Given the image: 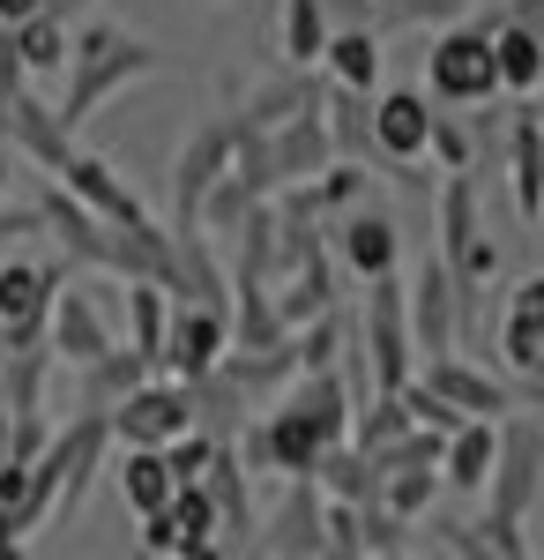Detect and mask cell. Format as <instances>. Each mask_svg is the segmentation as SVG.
<instances>
[{
    "mask_svg": "<svg viewBox=\"0 0 544 560\" xmlns=\"http://www.w3.org/2000/svg\"><path fill=\"white\" fill-rule=\"evenodd\" d=\"M314 97H321V83H314V68H292V60H284L276 75H261V83L247 90V105H239L232 120H239V128H276L284 113H298V105H314Z\"/></svg>",
    "mask_w": 544,
    "mask_h": 560,
    "instance_id": "cell-25",
    "label": "cell"
},
{
    "mask_svg": "<svg viewBox=\"0 0 544 560\" xmlns=\"http://www.w3.org/2000/svg\"><path fill=\"white\" fill-rule=\"evenodd\" d=\"M224 165H232V113L202 120V128L179 142V158H172V224L165 232H202V195L224 179Z\"/></svg>",
    "mask_w": 544,
    "mask_h": 560,
    "instance_id": "cell-7",
    "label": "cell"
},
{
    "mask_svg": "<svg viewBox=\"0 0 544 560\" xmlns=\"http://www.w3.org/2000/svg\"><path fill=\"white\" fill-rule=\"evenodd\" d=\"M31 8H38V0H0V23H23Z\"/></svg>",
    "mask_w": 544,
    "mask_h": 560,
    "instance_id": "cell-36",
    "label": "cell"
},
{
    "mask_svg": "<svg viewBox=\"0 0 544 560\" xmlns=\"http://www.w3.org/2000/svg\"><path fill=\"white\" fill-rule=\"evenodd\" d=\"M425 120H433L425 90H374L366 97V158L388 165V179H403L411 195L433 187V173H411V165H425Z\"/></svg>",
    "mask_w": 544,
    "mask_h": 560,
    "instance_id": "cell-5",
    "label": "cell"
},
{
    "mask_svg": "<svg viewBox=\"0 0 544 560\" xmlns=\"http://www.w3.org/2000/svg\"><path fill=\"white\" fill-rule=\"evenodd\" d=\"M314 68H329V83L343 90H380V31L374 23H329V45Z\"/></svg>",
    "mask_w": 544,
    "mask_h": 560,
    "instance_id": "cell-24",
    "label": "cell"
},
{
    "mask_svg": "<svg viewBox=\"0 0 544 560\" xmlns=\"http://www.w3.org/2000/svg\"><path fill=\"white\" fill-rule=\"evenodd\" d=\"M329 158H335V142H329V120H321V97L298 105V113H284V120L269 128V173H276V187L314 179Z\"/></svg>",
    "mask_w": 544,
    "mask_h": 560,
    "instance_id": "cell-17",
    "label": "cell"
},
{
    "mask_svg": "<svg viewBox=\"0 0 544 560\" xmlns=\"http://www.w3.org/2000/svg\"><path fill=\"white\" fill-rule=\"evenodd\" d=\"M321 433L306 427L298 411H284V404H269L261 419L247 427V464L253 471H284V478H314V464H321Z\"/></svg>",
    "mask_w": 544,
    "mask_h": 560,
    "instance_id": "cell-14",
    "label": "cell"
},
{
    "mask_svg": "<svg viewBox=\"0 0 544 560\" xmlns=\"http://www.w3.org/2000/svg\"><path fill=\"white\" fill-rule=\"evenodd\" d=\"M321 45H329V0H284L276 8V52L292 68H314Z\"/></svg>",
    "mask_w": 544,
    "mask_h": 560,
    "instance_id": "cell-32",
    "label": "cell"
},
{
    "mask_svg": "<svg viewBox=\"0 0 544 560\" xmlns=\"http://www.w3.org/2000/svg\"><path fill=\"white\" fill-rule=\"evenodd\" d=\"M75 374H83V388H75V411H113V404H120L127 388L142 382V374H157V366H150L142 351L113 345V351H97V359H83Z\"/></svg>",
    "mask_w": 544,
    "mask_h": 560,
    "instance_id": "cell-27",
    "label": "cell"
},
{
    "mask_svg": "<svg viewBox=\"0 0 544 560\" xmlns=\"http://www.w3.org/2000/svg\"><path fill=\"white\" fill-rule=\"evenodd\" d=\"M493 75L507 97H537L544 83V31L537 23H500L493 31Z\"/></svg>",
    "mask_w": 544,
    "mask_h": 560,
    "instance_id": "cell-26",
    "label": "cell"
},
{
    "mask_svg": "<svg viewBox=\"0 0 544 560\" xmlns=\"http://www.w3.org/2000/svg\"><path fill=\"white\" fill-rule=\"evenodd\" d=\"M247 546H253V553H269V560L321 553V486H314V478H292L284 501H276V516H269V530H253Z\"/></svg>",
    "mask_w": 544,
    "mask_h": 560,
    "instance_id": "cell-18",
    "label": "cell"
},
{
    "mask_svg": "<svg viewBox=\"0 0 544 560\" xmlns=\"http://www.w3.org/2000/svg\"><path fill=\"white\" fill-rule=\"evenodd\" d=\"M380 471V509L403 523H425L433 516V501H440V464H374Z\"/></svg>",
    "mask_w": 544,
    "mask_h": 560,
    "instance_id": "cell-29",
    "label": "cell"
},
{
    "mask_svg": "<svg viewBox=\"0 0 544 560\" xmlns=\"http://www.w3.org/2000/svg\"><path fill=\"white\" fill-rule=\"evenodd\" d=\"M507 179H515V210L522 224L544 217V128H537V105L515 97V120H507Z\"/></svg>",
    "mask_w": 544,
    "mask_h": 560,
    "instance_id": "cell-22",
    "label": "cell"
},
{
    "mask_svg": "<svg viewBox=\"0 0 544 560\" xmlns=\"http://www.w3.org/2000/svg\"><path fill=\"white\" fill-rule=\"evenodd\" d=\"M425 97H433V105H493V97H500L493 31H477L470 15L440 23V38L425 45Z\"/></svg>",
    "mask_w": 544,
    "mask_h": 560,
    "instance_id": "cell-4",
    "label": "cell"
},
{
    "mask_svg": "<svg viewBox=\"0 0 544 560\" xmlns=\"http://www.w3.org/2000/svg\"><path fill=\"white\" fill-rule=\"evenodd\" d=\"M157 68H165V45L127 38V31H113V23H83V31H68V60H60L68 90H60L52 120H60L68 135H83L90 113H105L127 83L157 75Z\"/></svg>",
    "mask_w": 544,
    "mask_h": 560,
    "instance_id": "cell-1",
    "label": "cell"
},
{
    "mask_svg": "<svg viewBox=\"0 0 544 560\" xmlns=\"http://www.w3.org/2000/svg\"><path fill=\"white\" fill-rule=\"evenodd\" d=\"M60 277H68V261H8L0 255V345L8 351L45 345V314H52Z\"/></svg>",
    "mask_w": 544,
    "mask_h": 560,
    "instance_id": "cell-12",
    "label": "cell"
},
{
    "mask_svg": "<svg viewBox=\"0 0 544 560\" xmlns=\"http://www.w3.org/2000/svg\"><path fill=\"white\" fill-rule=\"evenodd\" d=\"M187 427H194V411H187V388L172 382V374H142V382L105 411L113 448H165L172 433H187Z\"/></svg>",
    "mask_w": 544,
    "mask_h": 560,
    "instance_id": "cell-6",
    "label": "cell"
},
{
    "mask_svg": "<svg viewBox=\"0 0 544 560\" xmlns=\"http://www.w3.org/2000/svg\"><path fill=\"white\" fill-rule=\"evenodd\" d=\"M165 306H172V292L142 284V277H127V284H120V329H127V351H142L150 366H157V345H165Z\"/></svg>",
    "mask_w": 544,
    "mask_h": 560,
    "instance_id": "cell-31",
    "label": "cell"
},
{
    "mask_svg": "<svg viewBox=\"0 0 544 560\" xmlns=\"http://www.w3.org/2000/svg\"><path fill=\"white\" fill-rule=\"evenodd\" d=\"M485 516L493 523H530L544 501V427L530 404H515L500 419V441H493V471L477 486Z\"/></svg>",
    "mask_w": 544,
    "mask_h": 560,
    "instance_id": "cell-2",
    "label": "cell"
},
{
    "mask_svg": "<svg viewBox=\"0 0 544 560\" xmlns=\"http://www.w3.org/2000/svg\"><path fill=\"white\" fill-rule=\"evenodd\" d=\"M105 464H113V478H120V501H127V516H150V509H165V501H172L165 448H113Z\"/></svg>",
    "mask_w": 544,
    "mask_h": 560,
    "instance_id": "cell-28",
    "label": "cell"
},
{
    "mask_svg": "<svg viewBox=\"0 0 544 560\" xmlns=\"http://www.w3.org/2000/svg\"><path fill=\"white\" fill-rule=\"evenodd\" d=\"M120 345V277H97L90 269V284H68L60 277V292H52V314H45V351H60L68 366H83L97 351Z\"/></svg>",
    "mask_w": 544,
    "mask_h": 560,
    "instance_id": "cell-3",
    "label": "cell"
},
{
    "mask_svg": "<svg viewBox=\"0 0 544 560\" xmlns=\"http://www.w3.org/2000/svg\"><path fill=\"white\" fill-rule=\"evenodd\" d=\"M0 456H8V404H0Z\"/></svg>",
    "mask_w": 544,
    "mask_h": 560,
    "instance_id": "cell-38",
    "label": "cell"
},
{
    "mask_svg": "<svg viewBox=\"0 0 544 560\" xmlns=\"http://www.w3.org/2000/svg\"><path fill=\"white\" fill-rule=\"evenodd\" d=\"M0 255H8V240H0Z\"/></svg>",
    "mask_w": 544,
    "mask_h": 560,
    "instance_id": "cell-39",
    "label": "cell"
},
{
    "mask_svg": "<svg viewBox=\"0 0 544 560\" xmlns=\"http://www.w3.org/2000/svg\"><path fill=\"white\" fill-rule=\"evenodd\" d=\"M470 0H366L374 31H418V23H456Z\"/></svg>",
    "mask_w": 544,
    "mask_h": 560,
    "instance_id": "cell-34",
    "label": "cell"
},
{
    "mask_svg": "<svg viewBox=\"0 0 544 560\" xmlns=\"http://www.w3.org/2000/svg\"><path fill=\"white\" fill-rule=\"evenodd\" d=\"M232 351V314L210 300H172L165 306V345H157V374L187 382V374H210L216 359Z\"/></svg>",
    "mask_w": 544,
    "mask_h": 560,
    "instance_id": "cell-9",
    "label": "cell"
},
{
    "mask_svg": "<svg viewBox=\"0 0 544 560\" xmlns=\"http://www.w3.org/2000/svg\"><path fill=\"white\" fill-rule=\"evenodd\" d=\"M52 456H60V493H52V523L75 516L90 501V478L105 471V456H113V433H105V411H75L68 433H52Z\"/></svg>",
    "mask_w": 544,
    "mask_h": 560,
    "instance_id": "cell-13",
    "label": "cell"
},
{
    "mask_svg": "<svg viewBox=\"0 0 544 560\" xmlns=\"http://www.w3.org/2000/svg\"><path fill=\"white\" fill-rule=\"evenodd\" d=\"M52 179H60L90 217H105V224H134V217H150V210H142V195H134L105 158H90V150H68V165H60Z\"/></svg>",
    "mask_w": 544,
    "mask_h": 560,
    "instance_id": "cell-21",
    "label": "cell"
},
{
    "mask_svg": "<svg viewBox=\"0 0 544 560\" xmlns=\"http://www.w3.org/2000/svg\"><path fill=\"white\" fill-rule=\"evenodd\" d=\"M418 382L448 404V411H462V419H507L515 404H537V388L522 382H500V374H485V366H470L462 351H440V359H418Z\"/></svg>",
    "mask_w": 544,
    "mask_h": 560,
    "instance_id": "cell-8",
    "label": "cell"
},
{
    "mask_svg": "<svg viewBox=\"0 0 544 560\" xmlns=\"http://www.w3.org/2000/svg\"><path fill=\"white\" fill-rule=\"evenodd\" d=\"M493 441H500V419H456L440 433V486L477 493L485 471H493Z\"/></svg>",
    "mask_w": 544,
    "mask_h": 560,
    "instance_id": "cell-23",
    "label": "cell"
},
{
    "mask_svg": "<svg viewBox=\"0 0 544 560\" xmlns=\"http://www.w3.org/2000/svg\"><path fill=\"white\" fill-rule=\"evenodd\" d=\"M0 31H8V45H15L23 75H60V60H68V23H60V15L31 8L23 23H0Z\"/></svg>",
    "mask_w": 544,
    "mask_h": 560,
    "instance_id": "cell-30",
    "label": "cell"
},
{
    "mask_svg": "<svg viewBox=\"0 0 544 560\" xmlns=\"http://www.w3.org/2000/svg\"><path fill=\"white\" fill-rule=\"evenodd\" d=\"M202 486H210V501H216V546H247L253 530H261V516H253V501H247V464H239L232 433H216L210 464H202Z\"/></svg>",
    "mask_w": 544,
    "mask_h": 560,
    "instance_id": "cell-20",
    "label": "cell"
},
{
    "mask_svg": "<svg viewBox=\"0 0 544 560\" xmlns=\"http://www.w3.org/2000/svg\"><path fill=\"white\" fill-rule=\"evenodd\" d=\"M38 8H45V15H60V23H75V15H83L90 0H38Z\"/></svg>",
    "mask_w": 544,
    "mask_h": 560,
    "instance_id": "cell-35",
    "label": "cell"
},
{
    "mask_svg": "<svg viewBox=\"0 0 544 560\" xmlns=\"http://www.w3.org/2000/svg\"><path fill=\"white\" fill-rule=\"evenodd\" d=\"M329 261L351 277V284L388 277V269H403V224H395L388 210H374V202H351V210H335Z\"/></svg>",
    "mask_w": 544,
    "mask_h": 560,
    "instance_id": "cell-10",
    "label": "cell"
},
{
    "mask_svg": "<svg viewBox=\"0 0 544 560\" xmlns=\"http://www.w3.org/2000/svg\"><path fill=\"white\" fill-rule=\"evenodd\" d=\"M425 165L433 173H470L477 165V128H462L456 113H433L425 120Z\"/></svg>",
    "mask_w": 544,
    "mask_h": 560,
    "instance_id": "cell-33",
    "label": "cell"
},
{
    "mask_svg": "<svg viewBox=\"0 0 544 560\" xmlns=\"http://www.w3.org/2000/svg\"><path fill=\"white\" fill-rule=\"evenodd\" d=\"M52 493H60V456H52V433H45V448L31 456V471H23V493L0 501V560H15L52 523Z\"/></svg>",
    "mask_w": 544,
    "mask_h": 560,
    "instance_id": "cell-15",
    "label": "cell"
},
{
    "mask_svg": "<svg viewBox=\"0 0 544 560\" xmlns=\"http://www.w3.org/2000/svg\"><path fill=\"white\" fill-rule=\"evenodd\" d=\"M403 314H411V345H418V359L456 351V284H448L440 255H425L418 284H403Z\"/></svg>",
    "mask_w": 544,
    "mask_h": 560,
    "instance_id": "cell-19",
    "label": "cell"
},
{
    "mask_svg": "<svg viewBox=\"0 0 544 560\" xmlns=\"http://www.w3.org/2000/svg\"><path fill=\"white\" fill-rule=\"evenodd\" d=\"M134 523H142V553H157V560L216 553V501L202 478H179L165 509H150V516H134Z\"/></svg>",
    "mask_w": 544,
    "mask_h": 560,
    "instance_id": "cell-11",
    "label": "cell"
},
{
    "mask_svg": "<svg viewBox=\"0 0 544 560\" xmlns=\"http://www.w3.org/2000/svg\"><path fill=\"white\" fill-rule=\"evenodd\" d=\"M8 179H15V150L0 142V195H8Z\"/></svg>",
    "mask_w": 544,
    "mask_h": 560,
    "instance_id": "cell-37",
    "label": "cell"
},
{
    "mask_svg": "<svg viewBox=\"0 0 544 560\" xmlns=\"http://www.w3.org/2000/svg\"><path fill=\"white\" fill-rule=\"evenodd\" d=\"M500 366L522 388L544 382V277H522L507 292V322H500Z\"/></svg>",
    "mask_w": 544,
    "mask_h": 560,
    "instance_id": "cell-16",
    "label": "cell"
}]
</instances>
